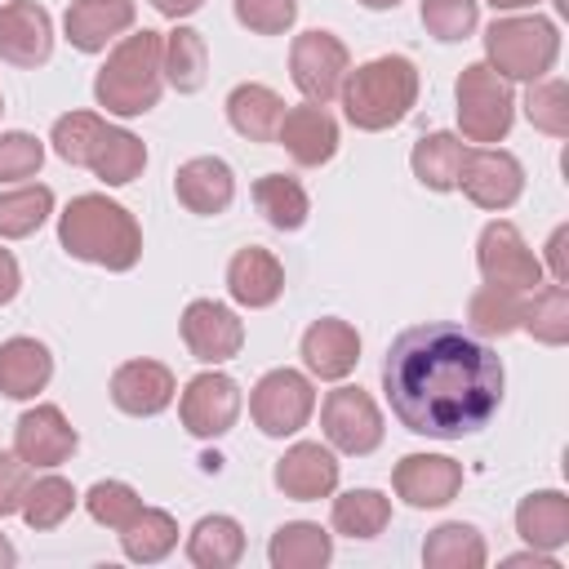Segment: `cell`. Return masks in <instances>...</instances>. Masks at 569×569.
Returning <instances> with one entry per match:
<instances>
[{"label":"cell","instance_id":"obj_9","mask_svg":"<svg viewBox=\"0 0 569 569\" xmlns=\"http://www.w3.org/2000/svg\"><path fill=\"white\" fill-rule=\"evenodd\" d=\"M476 267H480L485 284H502V289H520V293L542 284V262L533 258V249L507 218L485 222V231L476 240Z\"/></svg>","mask_w":569,"mask_h":569},{"label":"cell","instance_id":"obj_33","mask_svg":"<svg viewBox=\"0 0 569 569\" xmlns=\"http://www.w3.org/2000/svg\"><path fill=\"white\" fill-rule=\"evenodd\" d=\"M525 316V293L520 289H502V284H480L467 298V325L476 338H507L520 329Z\"/></svg>","mask_w":569,"mask_h":569},{"label":"cell","instance_id":"obj_29","mask_svg":"<svg viewBox=\"0 0 569 569\" xmlns=\"http://www.w3.org/2000/svg\"><path fill=\"white\" fill-rule=\"evenodd\" d=\"M84 169H93V178H102L107 187H124L147 169V147H142L138 133H129L120 124H107L102 138L93 142V156H89Z\"/></svg>","mask_w":569,"mask_h":569},{"label":"cell","instance_id":"obj_16","mask_svg":"<svg viewBox=\"0 0 569 569\" xmlns=\"http://www.w3.org/2000/svg\"><path fill=\"white\" fill-rule=\"evenodd\" d=\"M0 58L9 67H44L53 58V18L36 0L0 4Z\"/></svg>","mask_w":569,"mask_h":569},{"label":"cell","instance_id":"obj_44","mask_svg":"<svg viewBox=\"0 0 569 569\" xmlns=\"http://www.w3.org/2000/svg\"><path fill=\"white\" fill-rule=\"evenodd\" d=\"M44 164V142L27 129L0 133V182H27Z\"/></svg>","mask_w":569,"mask_h":569},{"label":"cell","instance_id":"obj_31","mask_svg":"<svg viewBox=\"0 0 569 569\" xmlns=\"http://www.w3.org/2000/svg\"><path fill=\"white\" fill-rule=\"evenodd\" d=\"M485 560H489V547H485L480 529L462 525V520L436 525L422 542V565L427 569H485Z\"/></svg>","mask_w":569,"mask_h":569},{"label":"cell","instance_id":"obj_49","mask_svg":"<svg viewBox=\"0 0 569 569\" xmlns=\"http://www.w3.org/2000/svg\"><path fill=\"white\" fill-rule=\"evenodd\" d=\"M200 4H204V0H151V9L164 13V18H173V22H178V18H191Z\"/></svg>","mask_w":569,"mask_h":569},{"label":"cell","instance_id":"obj_36","mask_svg":"<svg viewBox=\"0 0 569 569\" xmlns=\"http://www.w3.org/2000/svg\"><path fill=\"white\" fill-rule=\"evenodd\" d=\"M253 204L276 231H298L311 213V200H307L302 182L289 178V173H262L253 182Z\"/></svg>","mask_w":569,"mask_h":569},{"label":"cell","instance_id":"obj_46","mask_svg":"<svg viewBox=\"0 0 569 569\" xmlns=\"http://www.w3.org/2000/svg\"><path fill=\"white\" fill-rule=\"evenodd\" d=\"M27 489H31V467L18 453H0V520L22 511Z\"/></svg>","mask_w":569,"mask_h":569},{"label":"cell","instance_id":"obj_14","mask_svg":"<svg viewBox=\"0 0 569 569\" xmlns=\"http://www.w3.org/2000/svg\"><path fill=\"white\" fill-rule=\"evenodd\" d=\"M76 445H80V436H76V427L67 422V413L58 405H36L13 422V453L27 467L53 471L76 453Z\"/></svg>","mask_w":569,"mask_h":569},{"label":"cell","instance_id":"obj_12","mask_svg":"<svg viewBox=\"0 0 569 569\" xmlns=\"http://www.w3.org/2000/svg\"><path fill=\"white\" fill-rule=\"evenodd\" d=\"M458 187L476 209H511L525 191V164L502 147H467Z\"/></svg>","mask_w":569,"mask_h":569},{"label":"cell","instance_id":"obj_24","mask_svg":"<svg viewBox=\"0 0 569 569\" xmlns=\"http://www.w3.org/2000/svg\"><path fill=\"white\" fill-rule=\"evenodd\" d=\"M53 378V356L36 338H4L0 342V396L9 400H31L49 387Z\"/></svg>","mask_w":569,"mask_h":569},{"label":"cell","instance_id":"obj_39","mask_svg":"<svg viewBox=\"0 0 569 569\" xmlns=\"http://www.w3.org/2000/svg\"><path fill=\"white\" fill-rule=\"evenodd\" d=\"M71 511H76V489H71V480H62V476H40V480H31V489H27L18 516L27 520V529L44 533V529H58Z\"/></svg>","mask_w":569,"mask_h":569},{"label":"cell","instance_id":"obj_41","mask_svg":"<svg viewBox=\"0 0 569 569\" xmlns=\"http://www.w3.org/2000/svg\"><path fill=\"white\" fill-rule=\"evenodd\" d=\"M102 129H107V120L93 116V111H67V116H58V120H53V133H49L53 156L84 169L89 156H93V142L102 138Z\"/></svg>","mask_w":569,"mask_h":569},{"label":"cell","instance_id":"obj_19","mask_svg":"<svg viewBox=\"0 0 569 569\" xmlns=\"http://www.w3.org/2000/svg\"><path fill=\"white\" fill-rule=\"evenodd\" d=\"M276 142L293 156V164L302 169H320L338 156V120L320 107V102H302V107H289L280 116V129H276Z\"/></svg>","mask_w":569,"mask_h":569},{"label":"cell","instance_id":"obj_15","mask_svg":"<svg viewBox=\"0 0 569 569\" xmlns=\"http://www.w3.org/2000/svg\"><path fill=\"white\" fill-rule=\"evenodd\" d=\"M391 489H396V498H405L418 511L445 507L462 489V462H453L445 453H405L391 471Z\"/></svg>","mask_w":569,"mask_h":569},{"label":"cell","instance_id":"obj_17","mask_svg":"<svg viewBox=\"0 0 569 569\" xmlns=\"http://www.w3.org/2000/svg\"><path fill=\"white\" fill-rule=\"evenodd\" d=\"M173 396H178V378L160 360H124L111 373V405L129 418H156L173 405Z\"/></svg>","mask_w":569,"mask_h":569},{"label":"cell","instance_id":"obj_45","mask_svg":"<svg viewBox=\"0 0 569 569\" xmlns=\"http://www.w3.org/2000/svg\"><path fill=\"white\" fill-rule=\"evenodd\" d=\"M298 18V0H236V22L253 36H280Z\"/></svg>","mask_w":569,"mask_h":569},{"label":"cell","instance_id":"obj_37","mask_svg":"<svg viewBox=\"0 0 569 569\" xmlns=\"http://www.w3.org/2000/svg\"><path fill=\"white\" fill-rule=\"evenodd\" d=\"M53 213V191L44 182H22L13 191H0V236L27 240L36 236Z\"/></svg>","mask_w":569,"mask_h":569},{"label":"cell","instance_id":"obj_30","mask_svg":"<svg viewBox=\"0 0 569 569\" xmlns=\"http://www.w3.org/2000/svg\"><path fill=\"white\" fill-rule=\"evenodd\" d=\"M462 156H467L462 138H458V133L436 129V133H422V138L413 142L409 169H413V178H418L427 191H453V187H458Z\"/></svg>","mask_w":569,"mask_h":569},{"label":"cell","instance_id":"obj_13","mask_svg":"<svg viewBox=\"0 0 569 569\" xmlns=\"http://www.w3.org/2000/svg\"><path fill=\"white\" fill-rule=\"evenodd\" d=\"M178 329H182L187 351H191L200 365H222V360L240 356V347H244V325H240V316H236L227 302H213V298L187 302Z\"/></svg>","mask_w":569,"mask_h":569},{"label":"cell","instance_id":"obj_25","mask_svg":"<svg viewBox=\"0 0 569 569\" xmlns=\"http://www.w3.org/2000/svg\"><path fill=\"white\" fill-rule=\"evenodd\" d=\"M516 533L533 551H560L569 542V498L560 489H533L516 507Z\"/></svg>","mask_w":569,"mask_h":569},{"label":"cell","instance_id":"obj_51","mask_svg":"<svg viewBox=\"0 0 569 569\" xmlns=\"http://www.w3.org/2000/svg\"><path fill=\"white\" fill-rule=\"evenodd\" d=\"M18 565V551H13V542L0 533V569H13Z\"/></svg>","mask_w":569,"mask_h":569},{"label":"cell","instance_id":"obj_42","mask_svg":"<svg viewBox=\"0 0 569 569\" xmlns=\"http://www.w3.org/2000/svg\"><path fill=\"white\" fill-rule=\"evenodd\" d=\"M418 13H422V27L445 44L467 40L480 27V4L476 0H422Z\"/></svg>","mask_w":569,"mask_h":569},{"label":"cell","instance_id":"obj_1","mask_svg":"<svg viewBox=\"0 0 569 569\" xmlns=\"http://www.w3.org/2000/svg\"><path fill=\"white\" fill-rule=\"evenodd\" d=\"M502 360L471 329L427 320L387 347L382 391L396 422L427 440H462L489 427L502 405Z\"/></svg>","mask_w":569,"mask_h":569},{"label":"cell","instance_id":"obj_7","mask_svg":"<svg viewBox=\"0 0 569 569\" xmlns=\"http://www.w3.org/2000/svg\"><path fill=\"white\" fill-rule=\"evenodd\" d=\"M311 409H316V387H311L307 373H298L289 365L284 369H267L249 391V418L271 440H284V436L302 431Z\"/></svg>","mask_w":569,"mask_h":569},{"label":"cell","instance_id":"obj_6","mask_svg":"<svg viewBox=\"0 0 569 569\" xmlns=\"http://www.w3.org/2000/svg\"><path fill=\"white\" fill-rule=\"evenodd\" d=\"M453 98H458V129H462L467 142L493 147L511 133L516 93H511V80H502L489 62L462 67V76L453 84Z\"/></svg>","mask_w":569,"mask_h":569},{"label":"cell","instance_id":"obj_54","mask_svg":"<svg viewBox=\"0 0 569 569\" xmlns=\"http://www.w3.org/2000/svg\"><path fill=\"white\" fill-rule=\"evenodd\" d=\"M0 116H4V93H0Z\"/></svg>","mask_w":569,"mask_h":569},{"label":"cell","instance_id":"obj_18","mask_svg":"<svg viewBox=\"0 0 569 569\" xmlns=\"http://www.w3.org/2000/svg\"><path fill=\"white\" fill-rule=\"evenodd\" d=\"M338 471L342 467H338L333 449H325L316 440H298V445L284 449V458L276 462L271 480L293 502H320V498H329L338 489Z\"/></svg>","mask_w":569,"mask_h":569},{"label":"cell","instance_id":"obj_4","mask_svg":"<svg viewBox=\"0 0 569 569\" xmlns=\"http://www.w3.org/2000/svg\"><path fill=\"white\" fill-rule=\"evenodd\" d=\"M342 111L356 129L365 133H382L391 124H400L413 102H418V67L405 53H382L360 62L356 71H347L342 89Z\"/></svg>","mask_w":569,"mask_h":569},{"label":"cell","instance_id":"obj_21","mask_svg":"<svg viewBox=\"0 0 569 569\" xmlns=\"http://www.w3.org/2000/svg\"><path fill=\"white\" fill-rule=\"evenodd\" d=\"M302 365L325 382H342L360 365V333L338 316L311 320V329L302 333Z\"/></svg>","mask_w":569,"mask_h":569},{"label":"cell","instance_id":"obj_27","mask_svg":"<svg viewBox=\"0 0 569 569\" xmlns=\"http://www.w3.org/2000/svg\"><path fill=\"white\" fill-rule=\"evenodd\" d=\"M267 560L271 569H320L333 560V533L320 529L316 520H289L271 533Z\"/></svg>","mask_w":569,"mask_h":569},{"label":"cell","instance_id":"obj_10","mask_svg":"<svg viewBox=\"0 0 569 569\" xmlns=\"http://www.w3.org/2000/svg\"><path fill=\"white\" fill-rule=\"evenodd\" d=\"M320 427H325V440L351 458H365L382 445V413L373 396L360 387H333L320 405Z\"/></svg>","mask_w":569,"mask_h":569},{"label":"cell","instance_id":"obj_5","mask_svg":"<svg viewBox=\"0 0 569 569\" xmlns=\"http://www.w3.org/2000/svg\"><path fill=\"white\" fill-rule=\"evenodd\" d=\"M560 58V27L538 13H502L485 31V62L502 80H542Z\"/></svg>","mask_w":569,"mask_h":569},{"label":"cell","instance_id":"obj_50","mask_svg":"<svg viewBox=\"0 0 569 569\" xmlns=\"http://www.w3.org/2000/svg\"><path fill=\"white\" fill-rule=\"evenodd\" d=\"M529 4H538V0H489L493 13H516V9H529Z\"/></svg>","mask_w":569,"mask_h":569},{"label":"cell","instance_id":"obj_8","mask_svg":"<svg viewBox=\"0 0 569 569\" xmlns=\"http://www.w3.org/2000/svg\"><path fill=\"white\" fill-rule=\"evenodd\" d=\"M347 71H351V53H347V44L333 31L316 27V31L293 36V44H289V76H293V84H298V93L307 102H320V107L333 102L342 80H347Z\"/></svg>","mask_w":569,"mask_h":569},{"label":"cell","instance_id":"obj_26","mask_svg":"<svg viewBox=\"0 0 569 569\" xmlns=\"http://www.w3.org/2000/svg\"><path fill=\"white\" fill-rule=\"evenodd\" d=\"M280 116H284V98L267 84H236L227 93V120L240 138L249 142H276V129H280Z\"/></svg>","mask_w":569,"mask_h":569},{"label":"cell","instance_id":"obj_32","mask_svg":"<svg viewBox=\"0 0 569 569\" xmlns=\"http://www.w3.org/2000/svg\"><path fill=\"white\" fill-rule=\"evenodd\" d=\"M160 67H164V84H173L178 93H196L209 76V49L204 36L196 27H173L160 40Z\"/></svg>","mask_w":569,"mask_h":569},{"label":"cell","instance_id":"obj_28","mask_svg":"<svg viewBox=\"0 0 569 569\" xmlns=\"http://www.w3.org/2000/svg\"><path fill=\"white\" fill-rule=\"evenodd\" d=\"M244 556V529L236 516H200L187 533V560L196 569H231Z\"/></svg>","mask_w":569,"mask_h":569},{"label":"cell","instance_id":"obj_35","mask_svg":"<svg viewBox=\"0 0 569 569\" xmlns=\"http://www.w3.org/2000/svg\"><path fill=\"white\" fill-rule=\"evenodd\" d=\"M116 533H120V551L129 560H138V565H156V560H164L178 547V520L169 511H160V507H142Z\"/></svg>","mask_w":569,"mask_h":569},{"label":"cell","instance_id":"obj_48","mask_svg":"<svg viewBox=\"0 0 569 569\" xmlns=\"http://www.w3.org/2000/svg\"><path fill=\"white\" fill-rule=\"evenodd\" d=\"M18 289H22L18 258H13L9 249H0V307H4V302H13V298H18Z\"/></svg>","mask_w":569,"mask_h":569},{"label":"cell","instance_id":"obj_52","mask_svg":"<svg viewBox=\"0 0 569 569\" xmlns=\"http://www.w3.org/2000/svg\"><path fill=\"white\" fill-rule=\"evenodd\" d=\"M360 4H365V9H396L400 0H360Z\"/></svg>","mask_w":569,"mask_h":569},{"label":"cell","instance_id":"obj_38","mask_svg":"<svg viewBox=\"0 0 569 569\" xmlns=\"http://www.w3.org/2000/svg\"><path fill=\"white\" fill-rule=\"evenodd\" d=\"M520 329H529L542 347H565L569 342V284H538L533 298L525 302Z\"/></svg>","mask_w":569,"mask_h":569},{"label":"cell","instance_id":"obj_53","mask_svg":"<svg viewBox=\"0 0 569 569\" xmlns=\"http://www.w3.org/2000/svg\"><path fill=\"white\" fill-rule=\"evenodd\" d=\"M556 9H560V13H569V0H556Z\"/></svg>","mask_w":569,"mask_h":569},{"label":"cell","instance_id":"obj_43","mask_svg":"<svg viewBox=\"0 0 569 569\" xmlns=\"http://www.w3.org/2000/svg\"><path fill=\"white\" fill-rule=\"evenodd\" d=\"M84 511H89L98 525H107V529H124V525L142 511V498H138V489L124 485V480H98V485L84 493Z\"/></svg>","mask_w":569,"mask_h":569},{"label":"cell","instance_id":"obj_11","mask_svg":"<svg viewBox=\"0 0 569 569\" xmlns=\"http://www.w3.org/2000/svg\"><path fill=\"white\" fill-rule=\"evenodd\" d=\"M178 418L196 440H218L240 418V382L231 373L204 369L196 373L178 396Z\"/></svg>","mask_w":569,"mask_h":569},{"label":"cell","instance_id":"obj_23","mask_svg":"<svg viewBox=\"0 0 569 569\" xmlns=\"http://www.w3.org/2000/svg\"><path fill=\"white\" fill-rule=\"evenodd\" d=\"M227 293H231V302H240L249 311L271 307L284 293V267H280V258L271 249H262V244L236 249L231 262H227Z\"/></svg>","mask_w":569,"mask_h":569},{"label":"cell","instance_id":"obj_47","mask_svg":"<svg viewBox=\"0 0 569 569\" xmlns=\"http://www.w3.org/2000/svg\"><path fill=\"white\" fill-rule=\"evenodd\" d=\"M547 267L556 284H569V227H556L547 240Z\"/></svg>","mask_w":569,"mask_h":569},{"label":"cell","instance_id":"obj_2","mask_svg":"<svg viewBox=\"0 0 569 569\" xmlns=\"http://www.w3.org/2000/svg\"><path fill=\"white\" fill-rule=\"evenodd\" d=\"M58 244L80 262L107 271H133L142 258V227L124 204L84 191L58 213Z\"/></svg>","mask_w":569,"mask_h":569},{"label":"cell","instance_id":"obj_40","mask_svg":"<svg viewBox=\"0 0 569 569\" xmlns=\"http://www.w3.org/2000/svg\"><path fill=\"white\" fill-rule=\"evenodd\" d=\"M525 116L533 129L551 133V138H569V84L556 76L529 80L525 89Z\"/></svg>","mask_w":569,"mask_h":569},{"label":"cell","instance_id":"obj_34","mask_svg":"<svg viewBox=\"0 0 569 569\" xmlns=\"http://www.w3.org/2000/svg\"><path fill=\"white\" fill-rule=\"evenodd\" d=\"M329 525L342 538H378L391 525V498L378 489H347L329 507Z\"/></svg>","mask_w":569,"mask_h":569},{"label":"cell","instance_id":"obj_22","mask_svg":"<svg viewBox=\"0 0 569 569\" xmlns=\"http://www.w3.org/2000/svg\"><path fill=\"white\" fill-rule=\"evenodd\" d=\"M133 18H138L133 0H71L67 18H62V31H67L71 49L102 53L116 36H124L133 27Z\"/></svg>","mask_w":569,"mask_h":569},{"label":"cell","instance_id":"obj_3","mask_svg":"<svg viewBox=\"0 0 569 569\" xmlns=\"http://www.w3.org/2000/svg\"><path fill=\"white\" fill-rule=\"evenodd\" d=\"M160 40H164L160 31L142 27V31L120 36V44L107 53L102 71L93 76V98L107 116L133 120V116H147L160 102V89H164Z\"/></svg>","mask_w":569,"mask_h":569},{"label":"cell","instance_id":"obj_20","mask_svg":"<svg viewBox=\"0 0 569 569\" xmlns=\"http://www.w3.org/2000/svg\"><path fill=\"white\" fill-rule=\"evenodd\" d=\"M173 196H178L182 209H191L200 218H213V213L231 209L236 173H231V164L222 156H191L173 173Z\"/></svg>","mask_w":569,"mask_h":569}]
</instances>
